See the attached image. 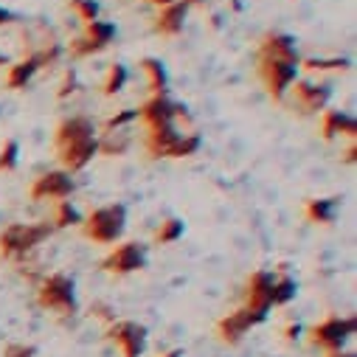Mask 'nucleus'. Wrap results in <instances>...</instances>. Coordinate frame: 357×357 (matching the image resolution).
Wrapping results in <instances>:
<instances>
[{
  "label": "nucleus",
  "instance_id": "obj_20",
  "mask_svg": "<svg viewBox=\"0 0 357 357\" xmlns=\"http://www.w3.org/2000/svg\"><path fill=\"white\" fill-rule=\"evenodd\" d=\"M141 70L146 73V84H149L152 93H166L163 91V87H166V73H163L158 59H141Z\"/></svg>",
  "mask_w": 357,
  "mask_h": 357
},
{
  "label": "nucleus",
  "instance_id": "obj_23",
  "mask_svg": "<svg viewBox=\"0 0 357 357\" xmlns=\"http://www.w3.org/2000/svg\"><path fill=\"white\" fill-rule=\"evenodd\" d=\"M183 236V222L181 220H163L160 228L155 231V242L158 245H172Z\"/></svg>",
  "mask_w": 357,
  "mask_h": 357
},
{
  "label": "nucleus",
  "instance_id": "obj_27",
  "mask_svg": "<svg viewBox=\"0 0 357 357\" xmlns=\"http://www.w3.org/2000/svg\"><path fill=\"white\" fill-rule=\"evenodd\" d=\"M17 152H20V146H17V141H3V146H0V172H12L15 166H17Z\"/></svg>",
  "mask_w": 357,
  "mask_h": 357
},
{
  "label": "nucleus",
  "instance_id": "obj_35",
  "mask_svg": "<svg viewBox=\"0 0 357 357\" xmlns=\"http://www.w3.org/2000/svg\"><path fill=\"white\" fill-rule=\"evenodd\" d=\"M160 357H181V351H177V349H172V351H166V354H160Z\"/></svg>",
  "mask_w": 357,
  "mask_h": 357
},
{
  "label": "nucleus",
  "instance_id": "obj_34",
  "mask_svg": "<svg viewBox=\"0 0 357 357\" xmlns=\"http://www.w3.org/2000/svg\"><path fill=\"white\" fill-rule=\"evenodd\" d=\"M146 3H155V6H169L172 0H146Z\"/></svg>",
  "mask_w": 357,
  "mask_h": 357
},
{
  "label": "nucleus",
  "instance_id": "obj_30",
  "mask_svg": "<svg viewBox=\"0 0 357 357\" xmlns=\"http://www.w3.org/2000/svg\"><path fill=\"white\" fill-rule=\"evenodd\" d=\"M68 93H73V73H65V79H62V91H59V96H68Z\"/></svg>",
  "mask_w": 357,
  "mask_h": 357
},
{
  "label": "nucleus",
  "instance_id": "obj_2",
  "mask_svg": "<svg viewBox=\"0 0 357 357\" xmlns=\"http://www.w3.org/2000/svg\"><path fill=\"white\" fill-rule=\"evenodd\" d=\"M200 144L203 141L197 132H183L174 124L152 127V130H146V138H144L149 158H189L200 149Z\"/></svg>",
  "mask_w": 357,
  "mask_h": 357
},
{
  "label": "nucleus",
  "instance_id": "obj_16",
  "mask_svg": "<svg viewBox=\"0 0 357 357\" xmlns=\"http://www.w3.org/2000/svg\"><path fill=\"white\" fill-rule=\"evenodd\" d=\"M256 56L284 59V62H293V65L301 62V56H298V51H296V43H293V37H287V34H267V37L259 43V48H256Z\"/></svg>",
  "mask_w": 357,
  "mask_h": 357
},
{
  "label": "nucleus",
  "instance_id": "obj_6",
  "mask_svg": "<svg viewBox=\"0 0 357 357\" xmlns=\"http://www.w3.org/2000/svg\"><path fill=\"white\" fill-rule=\"evenodd\" d=\"M124 206H102L82 220V231L99 245H113L124 231Z\"/></svg>",
  "mask_w": 357,
  "mask_h": 357
},
{
  "label": "nucleus",
  "instance_id": "obj_21",
  "mask_svg": "<svg viewBox=\"0 0 357 357\" xmlns=\"http://www.w3.org/2000/svg\"><path fill=\"white\" fill-rule=\"evenodd\" d=\"M51 228H68V225H73V222H82L79 220V214H76V208L70 206V200H56L54 203V217H51Z\"/></svg>",
  "mask_w": 357,
  "mask_h": 357
},
{
  "label": "nucleus",
  "instance_id": "obj_12",
  "mask_svg": "<svg viewBox=\"0 0 357 357\" xmlns=\"http://www.w3.org/2000/svg\"><path fill=\"white\" fill-rule=\"evenodd\" d=\"M141 267H144V248L138 242L116 245L102 261V271L110 276H127V273L141 271Z\"/></svg>",
  "mask_w": 357,
  "mask_h": 357
},
{
  "label": "nucleus",
  "instance_id": "obj_9",
  "mask_svg": "<svg viewBox=\"0 0 357 357\" xmlns=\"http://www.w3.org/2000/svg\"><path fill=\"white\" fill-rule=\"evenodd\" d=\"M116 37V26L113 23H102V20H93V23H87L84 31L79 37H73L68 43V54L82 59V56H93L99 54L102 48L110 45V40Z\"/></svg>",
  "mask_w": 357,
  "mask_h": 357
},
{
  "label": "nucleus",
  "instance_id": "obj_3",
  "mask_svg": "<svg viewBox=\"0 0 357 357\" xmlns=\"http://www.w3.org/2000/svg\"><path fill=\"white\" fill-rule=\"evenodd\" d=\"M51 225L48 222H17L9 225L3 234H0V259L6 261H20L23 256H29L43 239L51 236Z\"/></svg>",
  "mask_w": 357,
  "mask_h": 357
},
{
  "label": "nucleus",
  "instance_id": "obj_31",
  "mask_svg": "<svg viewBox=\"0 0 357 357\" xmlns=\"http://www.w3.org/2000/svg\"><path fill=\"white\" fill-rule=\"evenodd\" d=\"M354 155H357V146H354V141H351V146L346 149V163H354Z\"/></svg>",
  "mask_w": 357,
  "mask_h": 357
},
{
  "label": "nucleus",
  "instance_id": "obj_4",
  "mask_svg": "<svg viewBox=\"0 0 357 357\" xmlns=\"http://www.w3.org/2000/svg\"><path fill=\"white\" fill-rule=\"evenodd\" d=\"M357 321L351 315H326L324 321H318L315 326L307 329V343L332 354V351H343L346 340L354 335Z\"/></svg>",
  "mask_w": 357,
  "mask_h": 357
},
{
  "label": "nucleus",
  "instance_id": "obj_8",
  "mask_svg": "<svg viewBox=\"0 0 357 357\" xmlns=\"http://www.w3.org/2000/svg\"><path fill=\"white\" fill-rule=\"evenodd\" d=\"M242 307L250 310L253 315H259L261 321L267 318V312L273 310V276L267 273V271H256V273H250V279L245 282Z\"/></svg>",
  "mask_w": 357,
  "mask_h": 357
},
{
  "label": "nucleus",
  "instance_id": "obj_1",
  "mask_svg": "<svg viewBox=\"0 0 357 357\" xmlns=\"http://www.w3.org/2000/svg\"><path fill=\"white\" fill-rule=\"evenodd\" d=\"M93 121L84 116L65 119L54 132V152L65 172H82L99 152V138L93 135Z\"/></svg>",
  "mask_w": 357,
  "mask_h": 357
},
{
  "label": "nucleus",
  "instance_id": "obj_5",
  "mask_svg": "<svg viewBox=\"0 0 357 357\" xmlns=\"http://www.w3.org/2000/svg\"><path fill=\"white\" fill-rule=\"evenodd\" d=\"M37 304L45 312H54L59 318H68L76 312V296H73V282L62 273H51L40 279L37 284Z\"/></svg>",
  "mask_w": 357,
  "mask_h": 357
},
{
  "label": "nucleus",
  "instance_id": "obj_18",
  "mask_svg": "<svg viewBox=\"0 0 357 357\" xmlns=\"http://www.w3.org/2000/svg\"><path fill=\"white\" fill-rule=\"evenodd\" d=\"M40 68H43V56H40V51L29 54V56L20 59L17 65H9V70H6V87H9V91H20V87L29 84V79H31Z\"/></svg>",
  "mask_w": 357,
  "mask_h": 357
},
{
  "label": "nucleus",
  "instance_id": "obj_29",
  "mask_svg": "<svg viewBox=\"0 0 357 357\" xmlns=\"http://www.w3.org/2000/svg\"><path fill=\"white\" fill-rule=\"evenodd\" d=\"M301 335V326L298 324H287V326H282V337L284 340H296Z\"/></svg>",
  "mask_w": 357,
  "mask_h": 357
},
{
  "label": "nucleus",
  "instance_id": "obj_11",
  "mask_svg": "<svg viewBox=\"0 0 357 357\" xmlns=\"http://www.w3.org/2000/svg\"><path fill=\"white\" fill-rule=\"evenodd\" d=\"M256 324H261V318L253 315L250 310L239 307V310H234V312H228V315H222V318L217 321L214 335H217V340H220L222 346H236Z\"/></svg>",
  "mask_w": 357,
  "mask_h": 357
},
{
  "label": "nucleus",
  "instance_id": "obj_19",
  "mask_svg": "<svg viewBox=\"0 0 357 357\" xmlns=\"http://www.w3.org/2000/svg\"><path fill=\"white\" fill-rule=\"evenodd\" d=\"M335 211H337L335 200H307L304 206V217L315 225H329L335 220Z\"/></svg>",
  "mask_w": 357,
  "mask_h": 357
},
{
  "label": "nucleus",
  "instance_id": "obj_7",
  "mask_svg": "<svg viewBox=\"0 0 357 357\" xmlns=\"http://www.w3.org/2000/svg\"><path fill=\"white\" fill-rule=\"evenodd\" d=\"M256 70H259V76L267 87V93H271L276 102H282L287 87L296 82L298 65L284 62V59H271V56H256Z\"/></svg>",
  "mask_w": 357,
  "mask_h": 357
},
{
  "label": "nucleus",
  "instance_id": "obj_15",
  "mask_svg": "<svg viewBox=\"0 0 357 357\" xmlns=\"http://www.w3.org/2000/svg\"><path fill=\"white\" fill-rule=\"evenodd\" d=\"M189 3L186 0H172L169 6H160L158 17H155V31L160 37H177L183 31V20H186Z\"/></svg>",
  "mask_w": 357,
  "mask_h": 357
},
{
  "label": "nucleus",
  "instance_id": "obj_25",
  "mask_svg": "<svg viewBox=\"0 0 357 357\" xmlns=\"http://www.w3.org/2000/svg\"><path fill=\"white\" fill-rule=\"evenodd\" d=\"M298 65H304L310 73H326V70L340 73V70H349V62L346 59H304Z\"/></svg>",
  "mask_w": 357,
  "mask_h": 357
},
{
  "label": "nucleus",
  "instance_id": "obj_13",
  "mask_svg": "<svg viewBox=\"0 0 357 357\" xmlns=\"http://www.w3.org/2000/svg\"><path fill=\"white\" fill-rule=\"evenodd\" d=\"M31 200H51V203H56V200H68L70 195H73V181H70V174L68 172H45V174H40L37 181L31 183Z\"/></svg>",
  "mask_w": 357,
  "mask_h": 357
},
{
  "label": "nucleus",
  "instance_id": "obj_17",
  "mask_svg": "<svg viewBox=\"0 0 357 357\" xmlns=\"http://www.w3.org/2000/svg\"><path fill=\"white\" fill-rule=\"evenodd\" d=\"M318 124H321V135L326 141H332L337 135H346V138L357 135V121L349 113H343V110H324Z\"/></svg>",
  "mask_w": 357,
  "mask_h": 357
},
{
  "label": "nucleus",
  "instance_id": "obj_33",
  "mask_svg": "<svg viewBox=\"0 0 357 357\" xmlns=\"http://www.w3.org/2000/svg\"><path fill=\"white\" fill-rule=\"evenodd\" d=\"M326 357H354L351 351H332V354H326Z\"/></svg>",
  "mask_w": 357,
  "mask_h": 357
},
{
  "label": "nucleus",
  "instance_id": "obj_32",
  "mask_svg": "<svg viewBox=\"0 0 357 357\" xmlns=\"http://www.w3.org/2000/svg\"><path fill=\"white\" fill-rule=\"evenodd\" d=\"M9 20H12V15H9L6 9H0V26H6Z\"/></svg>",
  "mask_w": 357,
  "mask_h": 357
},
{
  "label": "nucleus",
  "instance_id": "obj_22",
  "mask_svg": "<svg viewBox=\"0 0 357 357\" xmlns=\"http://www.w3.org/2000/svg\"><path fill=\"white\" fill-rule=\"evenodd\" d=\"M124 82H127V68H124V65H110V68H107V76L102 79V93H105V96L119 93L121 87H124Z\"/></svg>",
  "mask_w": 357,
  "mask_h": 357
},
{
  "label": "nucleus",
  "instance_id": "obj_24",
  "mask_svg": "<svg viewBox=\"0 0 357 357\" xmlns=\"http://www.w3.org/2000/svg\"><path fill=\"white\" fill-rule=\"evenodd\" d=\"M296 298V282L282 276V279H273V307H284Z\"/></svg>",
  "mask_w": 357,
  "mask_h": 357
},
{
  "label": "nucleus",
  "instance_id": "obj_28",
  "mask_svg": "<svg viewBox=\"0 0 357 357\" xmlns=\"http://www.w3.org/2000/svg\"><path fill=\"white\" fill-rule=\"evenodd\" d=\"M34 354H37V349L31 343H23V340L3 346V357H34Z\"/></svg>",
  "mask_w": 357,
  "mask_h": 357
},
{
  "label": "nucleus",
  "instance_id": "obj_10",
  "mask_svg": "<svg viewBox=\"0 0 357 357\" xmlns=\"http://www.w3.org/2000/svg\"><path fill=\"white\" fill-rule=\"evenodd\" d=\"M107 340L119 349L121 357H141L146 346V329L135 321H113L105 326Z\"/></svg>",
  "mask_w": 357,
  "mask_h": 357
},
{
  "label": "nucleus",
  "instance_id": "obj_14",
  "mask_svg": "<svg viewBox=\"0 0 357 357\" xmlns=\"http://www.w3.org/2000/svg\"><path fill=\"white\" fill-rule=\"evenodd\" d=\"M287 93L293 96V105L301 113H318V110H324V105L329 99V87L318 84V82H293L287 87Z\"/></svg>",
  "mask_w": 357,
  "mask_h": 357
},
{
  "label": "nucleus",
  "instance_id": "obj_26",
  "mask_svg": "<svg viewBox=\"0 0 357 357\" xmlns=\"http://www.w3.org/2000/svg\"><path fill=\"white\" fill-rule=\"evenodd\" d=\"M68 9H70L84 26H87V23H93V20H99V6L93 3V0H70Z\"/></svg>",
  "mask_w": 357,
  "mask_h": 357
}]
</instances>
